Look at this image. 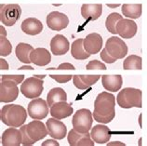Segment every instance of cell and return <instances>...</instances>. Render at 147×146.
I'll return each mask as SVG.
<instances>
[{
    "mask_svg": "<svg viewBox=\"0 0 147 146\" xmlns=\"http://www.w3.org/2000/svg\"><path fill=\"white\" fill-rule=\"evenodd\" d=\"M16 82L10 80H1L0 83V102L9 103L18 98L19 88Z\"/></svg>",
    "mask_w": 147,
    "mask_h": 146,
    "instance_id": "cell-10",
    "label": "cell"
},
{
    "mask_svg": "<svg viewBox=\"0 0 147 146\" xmlns=\"http://www.w3.org/2000/svg\"><path fill=\"white\" fill-rule=\"evenodd\" d=\"M0 69H1V70H7V69H9V64H7V61L2 58L0 59Z\"/></svg>",
    "mask_w": 147,
    "mask_h": 146,
    "instance_id": "cell-37",
    "label": "cell"
},
{
    "mask_svg": "<svg viewBox=\"0 0 147 146\" xmlns=\"http://www.w3.org/2000/svg\"><path fill=\"white\" fill-rule=\"evenodd\" d=\"M73 113H74L73 107L66 102H60L55 103V104H53L50 107V111H49V114H51L52 117L60 119V120L72 116Z\"/></svg>",
    "mask_w": 147,
    "mask_h": 146,
    "instance_id": "cell-18",
    "label": "cell"
},
{
    "mask_svg": "<svg viewBox=\"0 0 147 146\" xmlns=\"http://www.w3.org/2000/svg\"><path fill=\"white\" fill-rule=\"evenodd\" d=\"M30 59L32 63L37 65V66H45L50 63L51 61V55L48 49L43 48H38L34 49L30 55Z\"/></svg>",
    "mask_w": 147,
    "mask_h": 146,
    "instance_id": "cell-22",
    "label": "cell"
},
{
    "mask_svg": "<svg viewBox=\"0 0 147 146\" xmlns=\"http://www.w3.org/2000/svg\"><path fill=\"white\" fill-rule=\"evenodd\" d=\"M24 69H28V70H33V67L30 66V65H24V66H21L19 68V70H24Z\"/></svg>",
    "mask_w": 147,
    "mask_h": 146,
    "instance_id": "cell-39",
    "label": "cell"
},
{
    "mask_svg": "<svg viewBox=\"0 0 147 146\" xmlns=\"http://www.w3.org/2000/svg\"><path fill=\"white\" fill-rule=\"evenodd\" d=\"M142 67V61L140 56L130 55L124 61V70H141Z\"/></svg>",
    "mask_w": 147,
    "mask_h": 146,
    "instance_id": "cell-30",
    "label": "cell"
},
{
    "mask_svg": "<svg viewBox=\"0 0 147 146\" xmlns=\"http://www.w3.org/2000/svg\"><path fill=\"white\" fill-rule=\"evenodd\" d=\"M50 77L52 79L56 80L58 83H61V84H64V83H67L68 81H70L72 79V75H49Z\"/></svg>",
    "mask_w": 147,
    "mask_h": 146,
    "instance_id": "cell-33",
    "label": "cell"
},
{
    "mask_svg": "<svg viewBox=\"0 0 147 146\" xmlns=\"http://www.w3.org/2000/svg\"><path fill=\"white\" fill-rule=\"evenodd\" d=\"M57 69H59V70H74V69H75V66L71 63H65L60 64L59 67H58Z\"/></svg>",
    "mask_w": 147,
    "mask_h": 146,
    "instance_id": "cell-36",
    "label": "cell"
},
{
    "mask_svg": "<svg viewBox=\"0 0 147 146\" xmlns=\"http://www.w3.org/2000/svg\"><path fill=\"white\" fill-rule=\"evenodd\" d=\"M24 79V75H4L1 76V80H10V81L16 82L17 84H20Z\"/></svg>",
    "mask_w": 147,
    "mask_h": 146,
    "instance_id": "cell-34",
    "label": "cell"
},
{
    "mask_svg": "<svg viewBox=\"0 0 147 146\" xmlns=\"http://www.w3.org/2000/svg\"><path fill=\"white\" fill-rule=\"evenodd\" d=\"M46 126H47L49 136H51L53 139L63 140V138L66 136V133H67L66 126L61 121H60V119H57L54 117L49 118V120H47Z\"/></svg>",
    "mask_w": 147,
    "mask_h": 146,
    "instance_id": "cell-13",
    "label": "cell"
},
{
    "mask_svg": "<svg viewBox=\"0 0 147 146\" xmlns=\"http://www.w3.org/2000/svg\"><path fill=\"white\" fill-rule=\"evenodd\" d=\"M47 145H55V146H59V143L57 141H53V140H48L46 141L45 143H42V146H47Z\"/></svg>",
    "mask_w": 147,
    "mask_h": 146,
    "instance_id": "cell-38",
    "label": "cell"
},
{
    "mask_svg": "<svg viewBox=\"0 0 147 146\" xmlns=\"http://www.w3.org/2000/svg\"><path fill=\"white\" fill-rule=\"evenodd\" d=\"M0 55L2 57L9 56L11 51H12V46H11L10 42L6 38L7 32L6 29L3 26H0Z\"/></svg>",
    "mask_w": 147,
    "mask_h": 146,
    "instance_id": "cell-29",
    "label": "cell"
},
{
    "mask_svg": "<svg viewBox=\"0 0 147 146\" xmlns=\"http://www.w3.org/2000/svg\"><path fill=\"white\" fill-rule=\"evenodd\" d=\"M67 94L63 88L61 87H54L51 90H49L47 96V102L49 106L51 107L53 104L60 102H66Z\"/></svg>",
    "mask_w": 147,
    "mask_h": 146,
    "instance_id": "cell-26",
    "label": "cell"
},
{
    "mask_svg": "<svg viewBox=\"0 0 147 146\" xmlns=\"http://www.w3.org/2000/svg\"><path fill=\"white\" fill-rule=\"evenodd\" d=\"M100 78V75H75L73 76L74 85L78 89H87V88L93 86L94 84L98 82Z\"/></svg>",
    "mask_w": 147,
    "mask_h": 146,
    "instance_id": "cell-20",
    "label": "cell"
},
{
    "mask_svg": "<svg viewBox=\"0 0 147 146\" xmlns=\"http://www.w3.org/2000/svg\"><path fill=\"white\" fill-rule=\"evenodd\" d=\"M142 4H124L122 6V13L127 18L139 19L142 15Z\"/></svg>",
    "mask_w": 147,
    "mask_h": 146,
    "instance_id": "cell-28",
    "label": "cell"
},
{
    "mask_svg": "<svg viewBox=\"0 0 147 146\" xmlns=\"http://www.w3.org/2000/svg\"><path fill=\"white\" fill-rule=\"evenodd\" d=\"M69 48H70V43L63 34H57L50 41V50L53 55H64L69 50Z\"/></svg>",
    "mask_w": 147,
    "mask_h": 146,
    "instance_id": "cell-17",
    "label": "cell"
},
{
    "mask_svg": "<svg viewBox=\"0 0 147 146\" xmlns=\"http://www.w3.org/2000/svg\"><path fill=\"white\" fill-rule=\"evenodd\" d=\"M106 51L115 59H123L127 54V46L121 38L112 36L106 41L105 48Z\"/></svg>",
    "mask_w": 147,
    "mask_h": 146,
    "instance_id": "cell-8",
    "label": "cell"
},
{
    "mask_svg": "<svg viewBox=\"0 0 147 146\" xmlns=\"http://www.w3.org/2000/svg\"><path fill=\"white\" fill-rule=\"evenodd\" d=\"M117 32L122 38L129 39L137 33V24L129 19H121L117 24Z\"/></svg>",
    "mask_w": 147,
    "mask_h": 146,
    "instance_id": "cell-14",
    "label": "cell"
},
{
    "mask_svg": "<svg viewBox=\"0 0 147 146\" xmlns=\"http://www.w3.org/2000/svg\"><path fill=\"white\" fill-rule=\"evenodd\" d=\"M84 48L90 55L97 54L102 48V37L97 33H92L88 34L86 38H84Z\"/></svg>",
    "mask_w": 147,
    "mask_h": 146,
    "instance_id": "cell-16",
    "label": "cell"
},
{
    "mask_svg": "<svg viewBox=\"0 0 147 146\" xmlns=\"http://www.w3.org/2000/svg\"><path fill=\"white\" fill-rule=\"evenodd\" d=\"M44 89L43 80L36 76L27 78L21 86L22 94L28 99L38 98Z\"/></svg>",
    "mask_w": 147,
    "mask_h": 146,
    "instance_id": "cell-6",
    "label": "cell"
},
{
    "mask_svg": "<svg viewBox=\"0 0 147 146\" xmlns=\"http://www.w3.org/2000/svg\"><path fill=\"white\" fill-rule=\"evenodd\" d=\"M139 121H140V125H141V126H142V114L140 116V120H139Z\"/></svg>",
    "mask_w": 147,
    "mask_h": 146,
    "instance_id": "cell-43",
    "label": "cell"
},
{
    "mask_svg": "<svg viewBox=\"0 0 147 146\" xmlns=\"http://www.w3.org/2000/svg\"><path fill=\"white\" fill-rule=\"evenodd\" d=\"M1 143L3 146H20L22 144V135L21 130L9 126V129L3 132Z\"/></svg>",
    "mask_w": 147,
    "mask_h": 146,
    "instance_id": "cell-15",
    "label": "cell"
},
{
    "mask_svg": "<svg viewBox=\"0 0 147 146\" xmlns=\"http://www.w3.org/2000/svg\"><path fill=\"white\" fill-rule=\"evenodd\" d=\"M109 145H125V144H124V143H119V141H117V143H115H115H108V146H109Z\"/></svg>",
    "mask_w": 147,
    "mask_h": 146,
    "instance_id": "cell-40",
    "label": "cell"
},
{
    "mask_svg": "<svg viewBox=\"0 0 147 146\" xmlns=\"http://www.w3.org/2000/svg\"><path fill=\"white\" fill-rule=\"evenodd\" d=\"M115 97L109 92H102L100 93L94 102L93 118L102 124L110 123L115 116Z\"/></svg>",
    "mask_w": 147,
    "mask_h": 146,
    "instance_id": "cell-1",
    "label": "cell"
},
{
    "mask_svg": "<svg viewBox=\"0 0 147 146\" xmlns=\"http://www.w3.org/2000/svg\"><path fill=\"white\" fill-rule=\"evenodd\" d=\"M100 58H102V60L104 61V63H114L115 61H117V59H115L113 58L111 55H109V53H108L106 51V49L105 48H103L102 52H100Z\"/></svg>",
    "mask_w": 147,
    "mask_h": 146,
    "instance_id": "cell-35",
    "label": "cell"
},
{
    "mask_svg": "<svg viewBox=\"0 0 147 146\" xmlns=\"http://www.w3.org/2000/svg\"><path fill=\"white\" fill-rule=\"evenodd\" d=\"M67 140L69 145L71 146H93L95 143L88 132L80 133L75 129L70 130V132L68 133Z\"/></svg>",
    "mask_w": 147,
    "mask_h": 146,
    "instance_id": "cell-12",
    "label": "cell"
},
{
    "mask_svg": "<svg viewBox=\"0 0 147 146\" xmlns=\"http://www.w3.org/2000/svg\"><path fill=\"white\" fill-rule=\"evenodd\" d=\"M34 76H36V77H38V78H41V79L45 78V75H34Z\"/></svg>",
    "mask_w": 147,
    "mask_h": 146,
    "instance_id": "cell-42",
    "label": "cell"
},
{
    "mask_svg": "<svg viewBox=\"0 0 147 146\" xmlns=\"http://www.w3.org/2000/svg\"><path fill=\"white\" fill-rule=\"evenodd\" d=\"M102 4H84L81 7V15L87 21H96L102 16Z\"/></svg>",
    "mask_w": 147,
    "mask_h": 146,
    "instance_id": "cell-19",
    "label": "cell"
},
{
    "mask_svg": "<svg viewBox=\"0 0 147 146\" xmlns=\"http://www.w3.org/2000/svg\"><path fill=\"white\" fill-rule=\"evenodd\" d=\"M20 130L22 135V145L24 146L34 144L36 141L44 139L49 133L47 126H45L39 120H34L22 126Z\"/></svg>",
    "mask_w": 147,
    "mask_h": 146,
    "instance_id": "cell-3",
    "label": "cell"
},
{
    "mask_svg": "<svg viewBox=\"0 0 147 146\" xmlns=\"http://www.w3.org/2000/svg\"><path fill=\"white\" fill-rule=\"evenodd\" d=\"M93 114L88 109L77 110L74 114L72 124L74 129L80 133H87L91 129L93 123Z\"/></svg>",
    "mask_w": 147,
    "mask_h": 146,
    "instance_id": "cell-5",
    "label": "cell"
},
{
    "mask_svg": "<svg viewBox=\"0 0 147 146\" xmlns=\"http://www.w3.org/2000/svg\"><path fill=\"white\" fill-rule=\"evenodd\" d=\"M1 121L7 126L19 128L24 124L27 118V112L22 105L9 104L5 105L0 113Z\"/></svg>",
    "mask_w": 147,
    "mask_h": 146,
    "instance_id": "cell-2",
    "label": "cell"
},
{
    "mask_svg": "<svg viewBox=\"0 0 147 146\" xmlns=\"http://www.w3.org/2000/svg\"><path fill=\"white\" fill-rule=\"evenodd\" d=\"M108 7H119V4H115V5H111V4H107Z\"/></svg>",
    "mask_w": 147,
    "mask_h": 146,
    "instance_id": "cell-41",
    "label": "cell"
},
{
    "mask_svg": "<svg viewBox=\"0 0 147 146\" xmlns=\"http://www.w3.org/2000/svg\"><path fill=\"white\" fill-rule=\"evenodd\" d=\"M21 7L17 4H7L0 6V21L6 26H12L20 19Z\"/></svg>",
    "mask_w": 147,
    "mask_h": 146,
    "instance_id": "cell-7",
    "label": "cell"
},
{
    "mask_svg": "<svg viewBox=\"0 0 147 146\" xmlns=\"http://www.w3.org/2000/svg\"><path fill=\"white\" fill-rule=\"evenodd\" d=\"M142 90L137 88L127 87L118 93L117 97V104L124 109H129L132 107L142 108Z\"/></svg>",
    "mask_w": 147,
    "mask_h": 146,
    "instance_id": "cell-4",
    "label": "cell"
},
{
    "mask_svg": "<svg viewBox=\"0 0 147 146\" xmlns=\"http://www.w3.org/2000/svg\"><path fill=\"white\" fill-rule=\"evenodd\" d=\"M46 22L49 29L53 31H61L68 26L69 19L64 13L59 12V11H52L47 16Z\"/></svg>",
    "mask_w": 147,
    "mask_h": 146,
    "instance_id": "cell-11",
    "label": "cell"
},
{
    "mask_svg": "<svg viewBox=\"0 0 147 146\" xmlns=\"http://www.w3.org/2000/svg\"><path fill=\"white\" fill-rule=\"evenodd\" d=\"M87 70H106V66L105 64H103L102 63L97 61V60H93L90 61V63L87 64Z\"/></svg>",
    "mask_w": 147,
    "mask_h": 146,
    "instance_id": "cell-32",
    "label": "cell"
},
{
    "mask_svg": "<svg viewBox=\"0 0 147 146\" xmlns=\"http://www.w3.org/2000/svg\"><path fill=\"white\" fill-rule=\"evenodd\" d=\"M33 50L34 48L31 45L26 43H19L16 47V49H15V53H16V57L19 61L28 64L32 63L30 59V55Z\"/></svg>",
    "mask_w": 147,
    "mask_h": 146,
    "instance_id": "cell-25",
    "label": "cell"
},
{
    "mask_svg": "<svg viewBox=\"0 0 147 146\" xmlns=\"http://www.w3.org/2000/svg\"><path fill=\"white\" fill-rule=\"evenodd\" d=\"M22 31L29 36H36L43 31L42 22L36 18H28L22 22Z\"/></svg>",
    "mask_w": 147,
    "mask_h": 146,
    "instance_id": "cell-23",
    "label": "cell"
},
{
    "mask_svg": "<svg viewBox=\"0 0 147 146\" xmlns=\"http://www.w3.org/2000/svg\"><path fill=\"white\" fill-rule=\"evenodd\" d=\"M27 112L31 118L34 119V120H41L48 116L49 104L47 102L40 98L34 99L29 102Z\"/></svg>",
    "mask_w": 147,
    "mask_h": 146,
    "instance_id": "cell-9",
    "label": "cell"
},
{
    "mask_svg": "<svg viewBox=\"0 0 147 146\" xmlns=\"http://www.w3.org/2000/svg\"><path fill=\"white\" fill-rule=\"evenodd\" d=\"M90 135L92 140L98 144H103L109 141L111 138V131L109 128L103 125H96L92 128Z\"/></svg>",
    "mask_w": 147,
    "mask_h": 146,
    "instance_id": "cell-21",
    "label": "cell"
},
{
    "mask_svg": "<svg viewBox=\"0 0 147 146\" xmlns=\"http://www.w3.org/2000/svg\"><path fill=\"white\" fill-rule=\"evenodd\" d=\"M84 39H76L73 42L72 48H71V54L76 60H86L90 56V53H88L84 48L83 45Z\"/></svg>",
    "mask_w": 147,
    "mask_h": 146,
    "instance_id": "cell-27",
    "label": "cell"
},
{
    "mask_svg": "<svg viewBox=\"0 0 147 146\" xmlns=\"http://www.w3.org/2000/svg\"><path fill=\"white\" fill-rule=\"evenodd\" d=\"M102 86L106 90H109L111 92L118 91L122 87L123 79L122 76L119 75H104L102 76Z\"/></svg>",
    "mask_w": 147,
    "mask_h": 146,
    "instance_id": "cell-24",
    "label": "cell"
},
{
    "mask_svg": "<svg viewBox=\"0 0 147 146\" xmlns=\"http://www.w3.org/2000/svg\"><path fill=\"white\" fill-rule=\"evenodd\" d=\"M122 16L120 14H118L117 12L111 13L109 16L107 17L106 22H105V26L106 29L109 31V33L113 34H117V24H118V22L121 20Z\"/></svg>",
    "mask_w": 147,
    "mask_h": 146,
    "instance_id": "cell-31",
    "label": "cell"
}]
</instances>
